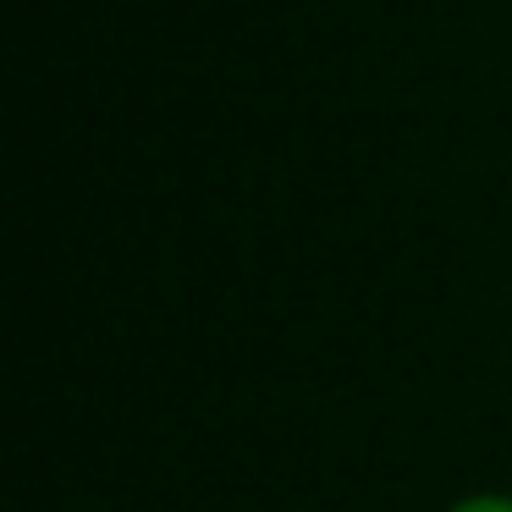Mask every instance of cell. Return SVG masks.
Wrapping results in <instances>:
<instances>
[{"label":"cell","mask_w":512,"mask_h":512,"mask_svg":"<svg viewBox=\"0 0 512 512\" xmlns=\"http://www.w3.org/2000/svg\"><path fill=\"white\" fill-rule=\"evenodd\" d=\"M452 512H512V496H496V490H485V496H463Z\"/></svg>","instance_id":"6da1fadb"}]
</instances>
